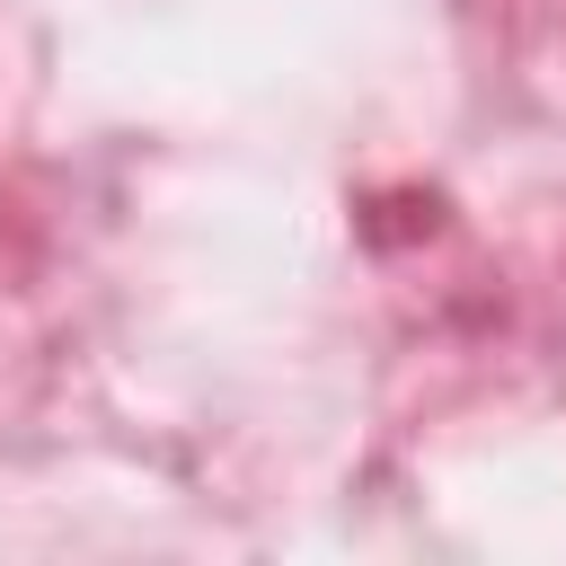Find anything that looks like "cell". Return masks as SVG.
<instances>
[]
</instances>
